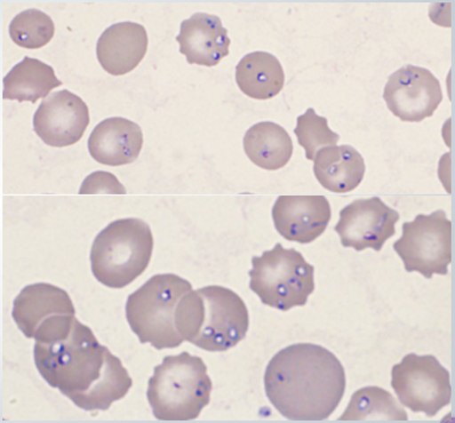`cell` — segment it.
<instances>
[{
    "label": "cell",
    "instance_id": "1",
    "mask_svg": "<svg viewBox=\"0 0 455 423\" xmlns=\"http://www.w3.org/2000/svg\"><path fill=\"white\" fill-rule=\"evenodd\" d=\"M34 357L44 379L84 411H107L133 386L122 362L76 317L68 331L36 341Z\"/></svg>",
    "mask_w": 455,
    "mask_h": 423
},
{
    "label": "cell",
    "instance_id": "2",
    "mask_svg": "<svg viewBox=\"0 0 455 423\" xmlns=\"http://www.w3.org/2000/svg\"><path fill=\"white\" fill-rule=\"evenodd\" d=\"M267 399L291 421H323L346 390L344 365L329 349L296 344L281 349L265 371Z\"/></svg>",
    "mask_w": 455,
    "mask_h": 423
},
{
    "label": "cell",
    "instance_id": "3",
    "mask_svg": "<svg viewBox=\"0 0 455 423\" xmlns=\"http://www.w3.org/2000/svg\"><path fill=\"white\" fill-rule=\"evenodd\" d=\"M175 326L185 341L208 352L235 347L249 330V312L235 291L208 286L188 291L175 310Z\"/></svg>",
    "mask_w": 455,
    "mask_h": 423
},
{
    "label": "cell",
    "instance_id": "4",
    "mask_svg": "<svg viewBox=\"0 0 455 423\" xmlns=\"http://www.w3.org/2000/svg\"><path fill=\"white\" fill-rule=\"evenodd\" d=\"M212 389L204 360L182 352L154 368L147 397L159 421H191L210 403Z\"/></svg>",
    "mask_w": 455,
    "mask_h": 423
},
{
    "label": "cell",
    "instance_id": "5",
    "mask_svg": "<svg viewBox=\"0 0 455 423\" xmlns=\"http://www.w3.org/2000/svg\"><path fill=\"white\" fill-rule=\"evenodd\" d=\"M153 248L148 224L137 218L115 220L92 243V275L104 286L127 287L148 267Z\"/></svg>",
    "mask_w": 455,
    "mask_h": 423
},
{
    "label": "cell",
    "instance_id": "6",
    "mask_svg": "<svg viewBox=\"0 0 455 423\" xmlns=\"http://www.w3.org/2000/svg\"><path fill=\"white\" fill-rule=\"evenodd\" d=\"M192 291L185 278L156 275L128 297L127 322L140 344L154 348H176L185 341L175 326V310L181 298Z\"/></svg>",
    "mask_w": 455,
    "mask_h": 423
},
{
    "label": "cell",
    "instance_id": "7",
    "mask_svg": "<svg viewBox=\"0 0 455 423\" xmlns=\"http://www.w3.org/2000/svg\"><path fill=\"white\" fill-rule=\"evenodd\" d=\"M251 262L250 290L265 306L287 312L306 306L315 290V268L296 249H284L277 243L261 256H254Z\"/></svg>",
    "mask_w": 455,
    "mask_h": 423
},
{
    "label": "cell",
    "instance_id": "8",
    "mask_svg": "<svg viewBox=\"0 0 455 423\" xmlns=\"http://www.w3.org/2000/svg\"><path fill=\"white\" fill-rule=\"evenodd\" d=\"M405 270L419 272L431 280L434 275H448L451 262V222L444 211L419 214L403 226L402 238L393 246Z\"/></svg>",
    "mask_w": 455,
    "mask_h": 423
},
{
    "label": "cell",
    "instance_id": "9",
    "mask_svg": "<svg viewBox=\"0 0 455 423\" xmlns=\"http://www.w3.org/2000/svg\"><path fill=\"white\" fill-rule=\"evenodd\" d=\"M392 387L405 408L428 418L451 403V374L435 355H405L393 367Z\"/></svg>",
    "mask_w": 455,
    "mask_h": 423
},
{
    "label": "cell",
    "instance_id": "10",
    "mask_svg": "<svg viewBox=\"0 0 455 423\" xmlns=\"http://www.w3.org/2000/svg\"><path fill=\"white\" fill-rule=\"evenodd\" d=\"M383 98L394 116L419 124L434 116L443 100V92L440 80L428 69L409 64L389 76Z\"/></svg>",
    "mask_w": 455,
    "mask_h": 423
},
{
    "label": "cell",
    "instance_id": "11",
    "mask_svg": "<svg viewBox=\"0 0 455 423\" xmlns=\"http://www.w3.org/2000/svg\"><path fill=\"white\" fill-rule=\"evenodd\" d=\"M399 219V212L387 206L379 197L361 198L342 208L335 232L344 248L380 251L387 240L395 234Z\"/></svg>",
    "mask_w": 455,
    "mask_h": 423
},
{
    "label": "cell",
    "instance_id": "12",
    "mask_svg": "<svg viewBox=\"0 0 455 423\" xmlns=\"http://www.w3.org/2000/svg\"><path fill=\"white\" fill-rule=\"evenodd\" d=\"M91 124L85 102L62 91L44 99L34 116V130L47 146L62 148L78 143Z\"/></svg>",
    "mask_w": 455,
    "mask_h": 423
},
{
    "label": "cell",
    "instance_id": "13",
    "mask_svg": "<svg viewBox=\"0 0 455 423\" xmlns=\"http://www.w3.org/2000/svg\"><path fill=\"white\" fill-rule=\"evenodd\" d=\"M272 218L275 229L288 242L310 243L328 227L331 207L325 196H280Z\"/></svg>",
    "mask_w": 455,
    "mask_h": 423
},
{
    "label": "cell",
    "instance_id": "14",
    "mask_svg": "<svg viewBox=\"0 0 455 423\" xmlns=\"http://www.w3.org/2000/svg\"><path fill=\"white\" fill-rule=\"evenodd\" d=\"M62 315H76V307L69 294L53 284L25 287L12 307V319L28 339H35L44 323Z\"/></svg>",
    "mask_w": 455,
    "mask_h": 423
},
{
    "label": "cell",
    "instance_id": "15",
    "mask_svg": "<svg viewBox=\"0 0 455 423\" xmlns=\"http://www.w3.org/2000/svg\"><path fill=\"white\" fill-rule=\"evenodd\" d=\"M176 41L188 64L214 67L229 54L230 38L216 15L197 12L182 21Z\"/></svg>",
    "mask_w": 455,
    "mask_h": 423
},
{
    "label": "cell",
    "instance_id": "16",
    "mask_svg": "<svg viewBox=\"0 0 455 423\" xmlns=\"http://www.w3.org/2000/svg\"><path fill=\"white\" fill-rule=\"evenodd\" d=\"M148 50V35L143 25L120 22L107 28L96 44L102 68L111 76L128 75L142 62Z\"/></svg>",
    "mask_w": 455,
    "mask_h": 423
},
{
    "label": "cell",
    "instance_id": "17",
    "mask_svg": "<svg viewBox=\"0 0 455 423\" xmlns=\"http://www.w3.org/2000/svg\"><path fill=\"white\" fill-rule=\"evenodd\" d=\"M143 147V133L134 122L111 117L100 122L89 138V153L102 165L122 166L136 162Z\"/></svg>",
    "mask_w": 455,
    "mask_h": 423
},
{
    "label": "cell",
    "instance_id": "18",
    "mask_svg": "<svg viewBox=\"0 0 455 423\" xmlns=\"http://www.w3.org/2000/svg\"><path fill=\"white\" fill-rule=\"evenodd\" d=\"M314 174L320 185L335 194L355 190L363 180V156L351 146H331L319 150L314 159Z\"/></svg>",
    "mask_w": 455,
    "mask_h": 423
},
{
    "label": "cell",
    "instance_id": "19",
    "mask_svg": "<svg viewBox=\"0 0 455 423\" xmlns=\"http://www.w3.org/2000/svg\"><path fill=\"white\" fill-rule=\"evenodd\" d=\"M240 91L256 100H270L280 94L284 85V72L280 60L268 52H252L240 60L235 69Z\"/></svg>",
    "mask_w": 455,
    "mask_h": 423
},
{
    "label": "cell",
    "instance_id": "20",
    "mask_svg": "<svg viewBox=\"0 0 455 423\" xmlns=\"http://www.w3.org/2000/svg\"><path fill=\"white\" fill-rule=\"evenodd\" d=\"M243 149L248 158L259 168L275 172L290 163L293 142L280 124L259 122L245 133Z\"/></svg>",
    "mask_w": 455,
    "mask_h": 423
},
{
    "label": "cell",
    "instance_id": "21",
    "mask_svg": "<svg viewBox=\"0 0 455 423\" xmlns=\"http://www.w3.org/2000/svg\"><path fill=\"white\" fill-rule=\"evenodd\" d=\"M3 84V99L5 100L30 101L35 104L62 85V82L57 78L52 67L25 57L6 75Z\"/></svg>",
    "mask_w": 455,
    "mask_h": 423
},
{
    "label": "cell",
    "instance_id": "22",
    "mask_svg": "<svg viewBox=\"0 0 455 423\" xmlns=\"http://www.w3.org/2000/svg\"><path fill=\"white\" fill-rule=\"evenodd\" d=\"M408 419V413L392 394L379 387H365L352 395L339 421L395 422Z\"/></svg>",
    "mask_w": 455,
    "mask_h": 423
},
{
    "label": "cell",
    "instance_id": "23",
    "mask_svg": "<svg viewBox=\"0 0 455 423\" xmlns=\"http://www.w3.org/2000/svg\"><path fill=\"white\" fill-rule=\"evenodd\" d=\"M9 34L18 46L37 50L46 46L54 36L52 19L37 9H28L12 19Z\"/></svg>",
    "mask_w": 455,
    "mask_h": 423
},
{
    "label": "cell",
    "instance_id": "24",
    "mask_svg": "<svg viewBox=\"0 0 455 423\" xmlns=\"http://www.w3.org/2000/svg\"><path fill=\"white\" fill-rule=\"evenodd\" d=\"M328 124V120L319 116L314 108H307L306 114L298 117L294 133L298 138V143L306 150L307 160L315 159L319 150L336 146L339 142V134L332 132Z\"/></svg>",
    "mask_w": 455,
    "mask_h": 423
},
{
    "label": "cell",
    "instance_id": "25",
    "mask_svg": "<svg viewBox=\"0 0 455 423\" xmlns=\"http://www.w3.org/2000/svg\"><path fill=\"white\" fill-rule=\"evenodd\" d=\"M79 194H126V188L118 182L116 176L107 172H96L88 176L80 188Z\"/></svg>",
    "mask_w": 455,
    "mask_h": 423
}]
</instances>
